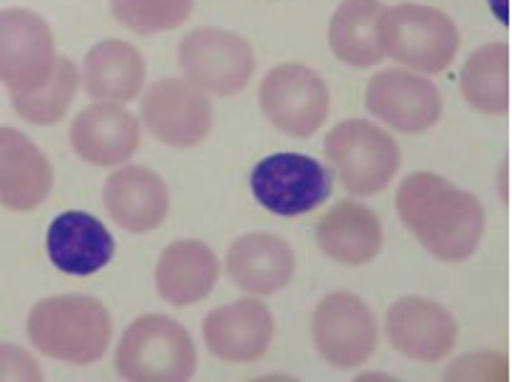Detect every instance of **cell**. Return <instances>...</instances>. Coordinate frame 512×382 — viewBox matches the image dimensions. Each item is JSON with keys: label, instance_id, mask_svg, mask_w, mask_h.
I'll list each match as a JSON object with an SVG mask.
<instances>
[{"label": "cell", "instance_id": "cell-1", "mask_svg": "<svg viewBox=\"0 0 512 382\" xmlns=\"http://www.w3.org/2000/svg\"><path fill=\"white\" fill-rule=\"evenodd\" d=\"M397 216L425 250L445 261L462 264L479 252L487 213L479 196L430 170L405 176L397 190Z\"/></svg>", "mask_w": 512, "mask_h": 382}, {"label": "cell", "instance_id": "cell-2", "mask_svg": "<svg viewBox=\"0 0 512 382\" xmlns=\"http://www.w3.org/2000/svg\"><path fill=\"white\" fill-rule=\"evenodd\" d=\"M32 346L51 360L91 366L114 340V323L105 303L91 295H51L37 300L26 320Z\"/></svg>", "mask_w": 512, "mask_h": 382}, {"label": "cell", "instance_id": "cell-3", "mask_svg": "<svg viewBox=\"0 0 512 382\" xmlns=\"http://www.w3.org/2000/svg\"><path fill=\"white\" fill-rule=\"evenodd\" d=\"M199 366L190 332L165 315L133 320L116 346V371L133 382H182Z\"/></svg>", "mask_w": 512, "mask_h": 382}, {"label": "cell", "instance_id": "cell-4", "mask_svg": "<svg viewBox=\"0 0 512 382\" xmlns=\"http://www.w3.org/2000/svg\"><path fill=\"white\" fill-rule=\"evenodd\" d=\"M377 37L385 57L416 74H442L459 51L456 23L445 12L422 3H399L382 9Z\"/></svg>", "mask_w": 512, "mask_h": 382}, {"label": "cell", "instance_id": "cell-5", "mask_svg": "<svg viewBox=\"0 0 512 382\" xmlns=\"http://www.w3.org/2000/svg\"><path fill=\"white\" fill-rule=\"evenodd\" d=\"M326 159L354 196H377L402 167V150L388 131L368 119H346L326 136Z\"/></svg>", "mask_w": 512, "mask_h": 382}, {"label": "cell", "instance_id": "cell-6", "mask_svg": "<svg viewBox=\"0 0 512 382\" xmlns=\"http://www.w3.org/2000/svg\"><path fill=\"white\" fill-rule=\"evenodd\" d=\"M249 190L272 216H306L331 196V173L320 159L286 150L264 156L252 167Z\"/></svg>", "mask_w": 512, "mask_h": 382}, {"label": "cell", "instance_id": "cell-7", "mask_svg": "<svg viewBox=\"0 0 512 382\" xmlns=\"http://www.w3.org/2000/svg\"><path fill=\"white\" fill-rule=\"evenodd\" d=\"M179 66L184 80H190L204 94L235 97L255 74V51L241 34L218 26H199L182 37Z\"/></svg>", "mask_w": 512, "mask_h": 382}, {"label": "cell", "instance_id": "cell-8", "mask_svg": "<svg viewBox=\"0 0 512 382\" xmlns=\"http://www.w3.org/2000/svg\"><path fill=\"white\" fill-rule=\"evenodd\" d=\"M258 105L275 131L309 139L329 119L331 94L326 80L303 63L275 66L258 88Z\"/></svg>", "mask_w": 512, "mask_h": 382}, {"label": "cell", "instance_id": "cell-9", "mask_svg": "<svg viewBox=\"0 0 512 382\" xmlns=\"http://www.w3.org/2000/svg\"><path fill=\"white\" fill-rule=\"evenodd\" d=\"M377 337L380 329L371 306L351 292H331L314 306V349L337 371L365 366L377 349Z\"/></svg>", "mask_w": 512, "mask_h": 382}, {"label": "cell", "instance_id": "cell-10", "mask_svg": "<svg viewBox=\"0 0 512 382\" xmlns=\"http://www.w3.org/2000/svg\"><path fill=\"white\" fill-rule=\"evenodd\" d=\"M57 46L49 23L32 9H0V85L12 94L49 83Z\"/></svg>", "mask_w": 512, "mask_h": 382}, {"label": "cell", "instance_id": "cell-11", "mask_svg": "<svg viewBox=\"0 0 512 382\" xmlns=\"http://www.w3.org/2000/svg\"><path fill=\"white\" fill-rule=\"evenodd\" d=\"M142 122L170 148H196L213 131L210 94L184 77L159 80L142 97Z\"/></svg>", "mask_w": 512, "mask_h": 382}, {"label": "cell", "instance_id": "cell-12", "mask_svg": "<svg viewBox=\"0 0 512 382\" xmlns=\"http://www.w3.org/2000/svg\"><path fill=\"white\" fill-rule=\"evenodd\" d=\"M365 108L394 131L425 133L442 119L445 100L428 77L408 68H388L371 77L365 88Z\"/></svg>", "mask_w": 512, "mask_h": 382}, {"label": "cell", "instance_id": "cell-13", "mask_svg": "<svg viewBox=\"0 0 512 382\" xmlns=\"http://www.w3.org/2000/svg\"><path fill=\"white\" fill-rule=\"evenodd\" d=\"M385 332L391 346L416 363H439L459 340V323L442 303L408 295L391 303L385 315Z\"/></svg>", "mask_w": 512, "mask_h": 382}, {"label": "cell", "instance_id": "cell-14", "mask_svg": "<svg viewBox=\"0 0 512 382\" xmlns=\"http://www.w3.org/2000/svg\"><path fill=\"white\" fill-rule=\"evenodd\" d=\"M204 343L224 363H255L275 340V317L261 298L224 303L204 317Z\"/></svg>", "mask_w": 512, "mask_h": 382}, {"label": "cell", "instance_id": "cell-15", "mask_svg": "<svg viewBox=\"0 0 512 382\" xmlns=\"http://www.w3.org/2000/svg\"><path fill=\"white\" fill-rule=\"evenodd\" d=\"M68 142L85 165L119 167L142 145V128L125 105L94 102L74 117Z\"/></svg>", "mask_w": 512, "mask_h": 382}, {"label": "cell", "instance_id": "cell-16", "mask_svg": "<svg viewBox=\"0 0 512 382\" xmlns=\"http://www.w3.org/2000/svg\"><path fill=\"white\" fill-rule=\"evenodd\" d=\"M102 204L116 227L131 235H145L165 224L170 193L156 170L145 165H122L105 179Z\"/></svg>", "mask_w": 512, "mask_h": 382}, {"label": "cell", "instance_id": "cell-17", "mask_svg": "<svg viewBox=\"0 0 512 382\" xmlns=\"http://www.w3.org/2000/svg\"><path fill=\"white\" fill-rule=\"evenodd\" d=\"M54 167L49 156L17 128L0 125V207L32 213L49 199Z\"/></svg>", "mask_w": 512, "mask_h": 382}, {"label": "cell", "instance_id": "cell-18", "mask_svg": "<svg viewBox=\"0 0 512 382\" xmlns=\"http://www.w3.org/2000/svg\"><path fill=\"white\" fill-rule=\"evenodd\" d=\"M46 252L63 275L91 278L114 261L116 241L97 216L83 210H66L49 224Z\"/></svg>", "mask_w": 512, "mask_h": 382}, {"label": "cell", "instance_id": "cell-19", "mask_svg": "<svg viewBox=\"0 0 512 382\" xmlns=\"http://www.w3.org/2000/svg\"><path fill=\"white\" fill-rule=\"evenodd\" d=\"M298 269L295 250L272 233L241 235L227 250V275L252 298H269L289 286Z\"/></svg>", "mask_w": 512, "mask_h": 382}, {"label": "cell", "instance_id": "cell-20", "mask_svg": "<svg viewBox=\"0 0 512 382\" xmlns=\"http://www.w3.org/2000/svg\"><path fill=\"white\" fill-rule=\"evenodd\" d=\"M320 252L343 266L371 264L382 252V224L377 213L357 201H340L314 224Z\"/></svg>", "mask_w": 512, "mask_h": 382}, {"label": "cell", "instance_id": "cell-21", "mask_svg": "<svg viewBox=\"0 0 512 382\" xmlns=\"http://www.w3.org/2000/svg\"><path fill=\"white\" fill-rule=\"evenodd\" d=\"M148 66L142 51L131 46L128 40H100L94 49H88L80 68V85L85 94L97 102H116L128 105L139 100L145 91Z\"/></svg>", "mask_w": 512, "mask_h": 382}, {"label": "cell", "instance_id": "cell-22", "mask_svg": "<svg viewBox=\"0 0 512 382\" xmlns=\"http://www.w3.org/2000/svg\"><path fill=\"white\" fill-rule=\"evenodd\" d=\"M221 275L215 252L196 238L167 244L156 261V292L173 306H196L213 292Z\"/></svg>", "mask_w": 512, "mask_h": 382}, {"label": "cell", "instance_id": "cell-23", "mask_svg": "<svg viewBox=\"0 0 512 382\" xmlns=\"http://www.w3.org/2000/svg\"><path fill=\"white\" fill-rule=\"evenodd\" d=\"M382 0H343L329 20L331 54L351 68H374L382 63L377 23Z\"/></svg>", "mask_w": 512, "mask_h": 382}, {"label": "cell", "instance_id": "cell-24", "mask_svg": "<svg viewBox=\"0 0 512 382\" xmlns=\"http://www.w3.org/2000/svg\"><path fill=\"white\" fill-rule=\"evenodd\" d=\"M459 85L479 114L504 117L510 111V46L498 40L479 46L467 57Z\"/></svg>", "mask_w": 512, "mask_h": 382}, {"label": "cell", "instance_id": "cell-25", "mask_svg": "<svg viewBox=\"0 0 512 382\" xmlns=\"http://www.w3.org/2000/svg\"><path fill=\"white\" fill-rule=\"evenodd\" d=\"M77 91H80V68L68 57H57L49 83L34 91L12 94V108L17 111V117L32 125H54L66 117Z\"/></svg>", "mask_w": 512, "mask_h": 382}, {"label": "cell", "instance_id": "cell-26", "mask_svg": "<svg viewBox=\"0 0 512 382\" xmlns=\"http://www.w3.org/2000/svg\"><path fill=\"white\" fill-rule=\"evenodd\" d=\"M196 0H111L114 17L136 34H159L179 29L190 17Z\"/></svg>", "mask_w": 512, "mask_h": 382}, {"label": "cell", "instance_id": "cell-27", "mask_svg": "<svg viewBox=\"0 0 512 382\" xmlns=\"http://www.w3.org/2000/svg\"><path fill=\"white\" fill-rule=\"evenodd\" d=\"M40 380H43V368L34 360V354L15 343H0V382Z\"/></svg>", "mask_w": 512, "mask_h": 382}]
</instances>
